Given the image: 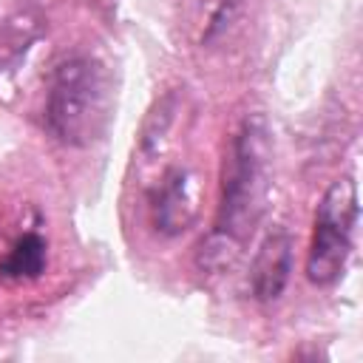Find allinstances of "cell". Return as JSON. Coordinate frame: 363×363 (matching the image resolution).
<instances>
[{
  "label": "cell",
  "instance_id": "1",
  "mask_svg": "<svg viewBox=\"0 0 363 363\" xmlns=\"http://www.w3.org/2000/svg\"><path fill=\"white\" fill-rule=\"evenodd\" d=\"M272 184V133L261 113H250L233 136L230 159L224 164L221 204L210 238L201 244V267H230L247 238L255 233Z\"/></svg>",
  "mask_w": 363,
  "mask_h": 363
},
{
  "label": "cell",
  "instance_id": "2",
  "mask_svg": "<svg viewBox=\"0 0 363 363\" xmlns=\"http://www.w3.org/2000/svg\"><path fill=\"white\" fill-rule=\"evenodd\" d=\"M113 116V85L108 68L77 54L54 68L45 96V125L68 147L96 145Z\"/></svg>",
  "mask_w": 363,
  "mask_h": 363
},
{
  "label": "cell",
  "instance_id": "3",
  "mask_svg": "<svg viewBox=\"0 0 363 363\" xmlns=\"http://www.w3.org/2000/svg\"><path fill=\"white\" fill-rule=\"evenodd\" d=\"M357 224V187L349 176L335 179L315 210V233L306 255V278L318 286L335 284L349 261Z\"/></svg>",
  "mask_w": 363,
  "mask_h": 363
},
{
  "label": "cell",
  "instance_id": "4",
  "mask_svg": "<svg viewBox=\"0 0 363 363\" xmlns=\"http://www.w3.org/2000/svg\"><path fill=\"white\" fill-rule=\"evenodd\" d=\"M153 224L162 235H182L193 227L199 216V179L190 167H170L164 170L162 182L150 196Z\"/></svg>",
  "mask_w": 363,
  "mask_h": 363
},
{
  "label": "cell",
  "instance_id": "5",
  "mask_svg": "<svg viewBox=\"0 0 363 363\" xmlns=\"http://www.w3.org/2000/svg\"><path fill=\"white\" fill-rule=\"evenodd\" d=\"M292 235L284 227H275L264 235V241L255 250L252 267H250V289L252 298L261 303H272L284 295L289 275H292Z\"/></svg>",
  "mask_w": 363,
  "mask_h": 363
},
{
  "label": "cell",
  "instance_id": "6",
  "mask_svg": "<svg viewBox=\"0 0 363 363\" xmlns=\"http://www.w3.org/2000/svg\"><path fill=\"white\" fill-rule=\"evenodd\" d=\"M45 264H48V244L40 233L28 230L11 244V250L0 261V275L11 281H31L43 275Z\"/></svg>",
  "mask_w": 363,
  "mask_h": 363
},
{
  "label": "cell",
  "instance_id": "7",
  "mask_svg": "<svg viewBox=\"0 0 363 363\" xmlns=\"http://www.w3.org/2000/svg\"><path fill=\"white\" fill-rule=\"evenodd\" d=\"M176 108H179V96H176V94H167L164 99L156 102V108L150 111V116H147V122H145V128H142V142H139L142 153L150 156V153L162 150V145H164V139H167V130H170V125H173Z\"/></svg>",
  "mask_w": 363,
  "mask_h": 363
}]
</instances>
